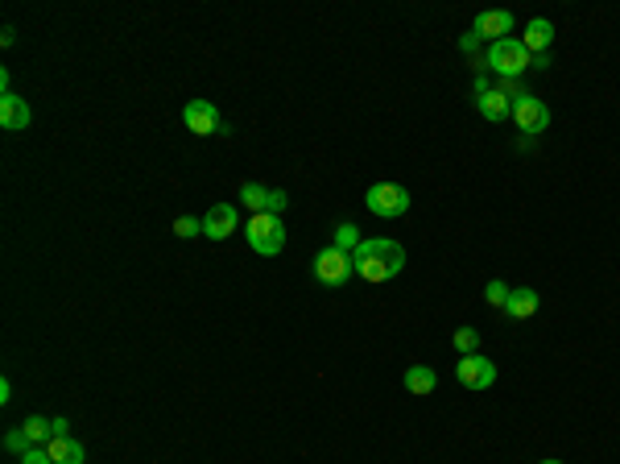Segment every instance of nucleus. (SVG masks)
<instances>
[{
	"mask_svg": "<svg viewBox=\"0 0 620 464\" xmlns=\"http://www.w3.org/2000/svg\"><path fill=\"white\" fill-rule=\"evenodd\" d=\"M352 261H356V274L364 282H389V278H398L406 270V249L389 237H369V241H360Z\"/></svg>",
	"mask_w": 620,
	"mask_h": 464,
	"instance_id": "obj_1",
	"label": "nucleus"
},
{
	"mask_svg": "<svg viewBox=\"0 0 620 464\" xmlns=\"http://www.w3.org/2000/svg\"><path fill=\"white\" fill-rule=\"evenodd\" d=\"M244 237H249L252 253L277 257L281 249H286V220H281V216H269V212H261V216H252L249 224H244Z\"/></svg>",
	"mask_w": 620,
	"mask_h": 464,
	"instance_id": "obj_2",
	"label": "nucleus"
},
{
	"mask_svg": "<svg viewBox=\"0 0 620 464\" xmlns=\"http://www.w3.org/2000/svg\"><path fill=\"white\" fill-rule=\"evenodd\" d=\"M364 204H369L372 216L380 220H398L409 212V191L398 187V183H372L369 191H364Z\"/></svg>",
	"mask_w": 620,
	"mask_h": 464,
	"instance_id": "obj_3",
	"label": "nucleus"
},
{
	"mask_svg": "<svg viewBox=\"0 0 620 464\" xmlns=\"http://www.w3.org/2000/svg\"><path fill=\"white\" fill-rule=\"evenodd\" d=\"M488 67H493L496 75H504V80H513L525 67H533V54L521 46V38H504V42L488 46Z\"/></svg>",
	"mask_w": 620,
	"mask_h": 464,
	"instance_id": "obj_4",
	"label": "nucleus"
},
{
	"mask_svg": "<svg viewBox=\"0 0 620 464\" xmlns=\"http://www.w3.org/2000/svg\"><path fill=\"white\" fill-rule=\"evenodd\" d=\"M352 274H356V261H352V253H343V249L327 245L315 257V278H319L323 287H343Z\"/></svg>",
	"mask_w": 620,
	"mask_h": 464,
	"instance_id": "obj_5",
	"label": "nucleus"
},
{
	"mask_svg": "<svg viewBox=\"0 0 620 464\" xmlns=\"http://www.w3.org/2000/svg\"><path fill=\"white\" fill-rule=\"evenodd\" d=\"M183 120L191 133H199V137H215V133H228V125H223L220 109H215L211 99H191L183 109Z\"/></svg>",
	"mask_w": 620,
	"mask_h": 464,
	"instance_id": "obj_6",
	"label": "nucleus"
},
{
	"mask_svg": "<svg viewBox=\"0 0 620 464\" xmlns=\"http://www.w3.org/2000/svg\"><path fill=\"white\" fill-rule=\"evenodd\" d=\"M513 120H517V128H521V133H546V128H550V109H546L542 99H533L530 91H517Z\"/></svg>",
	"mask_w": 620,
	"mask_h": 464,
	"instance_id": "obj_7",
	"label": "nucleus"
},
{
	"mask_svg": "<svg viewBox=\"0 0 620 464\" xmlns=\"http://www.w3.org/2000/svg\"><path fill=\"white\" fill-rule=\"evenodd\" d=\"M456 377H459V385H464V390H488V385L496 382V365L488 361V356H480V353L459 356Z\"/></svg>",
	"mask_w": 620,
	"mask_h": 464,
	"instance_id": "obj_8",
	"label": "nucleus"
},
{
	"mask_svg": "<svg viewBox=\"0 0 620 464\" xmlns=\"http://www.w3.org/2000/svg\"><path fill=\"white\" fill-rule=\"evenodd\" d=\"M472 33L480 42H488V46H493V42H504L509 33H513V13H509V9L480 13V17H475V25H472Z\"/></svg>",
	"mask_w": 620,
	"mask_h": 464,
	"instance_id": "obj_9",
	"label": "nucleus"
},
{
	"mask_svg": "<svg viewBox=\"0 0 620 464\" xmlns=\"http://www.w3.org/2000/svg\"><path fill=\"white\" fill-rule=\"evenodd\" d=\"M513 99H517V88H488V91H480L475 109H480V117H488V120H504L513 112Z\"/></svg>",
	"mask_w": 620,
	"mask_h": 464,
	"instance_id": "obj_10",
	"label": "nucleus"
},
{
	"mask_svg": "<svg viewBox=\"0 0 620 464\" xmlns=\"http://www.w3.org/2000/svg\"><path fill=\"white\" fill-rule=\"evenodd\" d=\"M236 224H240V216H236L232 204H215V208L203 216V237H211V241H228V237L236 232Z\"/></svg>",
	"mask_w": 620,
	"mask_h": 464,
	"instance_id": "obj_11",
	"label": "nucleus"
},
{
	"mask_svg": "<svg viewBox=\"0 0 620 464\" xmlns=\"http://www.w3.org/2000/svg\"><path fill=\"white\" fill-rule=\"evenodd\" d=\"M30 120H33V112H30V104L21 96H0V128H9V133H25L30 128Z\"/></svg>",
	"mask_w": 620,
	"mask_h": 464,
	"instance_id": "obj_12",
	"label": "nucleus"
},
{
	"mask_svg": "<svg viewBox=\"0 0 620 464\" xmlns=\"http://www.w3.org/2000/svg\"><path fill=\"white\" fill-rule=\"evenodd\" d=\"M550 42H554V25L546 17H533L530 25H525V33H521V46L530 50L533 59H538V54H546V50H550Z\"/></svg>",
	"mask_w": 620,
	"mask_h": 464,
	"instance_id": "obj_13",
	"label": "nucleus"
},
{
	"mask_svg": "<svg viewBox=\"0 0 620 464\" xmlns=\"http://www.w3.org/2000/svg\"><path fill=\"white\" fill-rule=\"evenodd\" d=\"M46 452L54 464H83L88 460V448L79 444V440H70V435H54L46 444Z\"/></svg>",
	"mask_w": 620,
	"mask_h": 464,
	"instance_id": "obj_14",
	"label": "nucleus"
},
{
	"mask_svg": "<svg viewBox=\"0 0 620 464\" xmlns=\"http://www.w3.org/2000/svg\"><path fill=\"white\" fill-rule=\"evenodd\" d=\"M533 311H538V290H530V287H517V290H509V303H504V316L509 319H530Z\"/></svg>",
	"mask_w": 620,
	"mask_h": 464,
	"instance_id": "obj_15",
	"label": "nucleus"
},
{
	"mask_svg": "<svg viewBox=\"0 0 620 464\" xmlns=\"http://www.w3.org/2000/svg\"><path fill=\"white\" fill-rule=\"evenodd\" d=\"M435 385H438V374L430 365H409L406 369V390L409 394L427 398V394H435Z\"/></svg>",
	"mask_w": 620,
	"mask_h": 464,
	"instance_id": "obj_16",
	"label": "nucleus"
},
{
	"mask_svg": "<svg viewBox=\"0 0 620 464\" xmlns=\"http://www.w3.org/2000/svg\"><path fill=\"white\" fill-rule=\"evenodd\" d=\"M240 199L252 208V216L269 212V187H261V183H244V187H240Z\"/></svg>",
	"mask_w": 620,
	"mask_h": 464,
	"instance_id": "obj_17",
	"label": "nucleus"
},
{
	"mask_svg": "<svg viewBox=\"0 0 620 464\" xmlns=\"http://www.w3.org/2000/svg\"><path fill=\"white\" fill-rule=\"evenodd\" d=\"M456 353L459 356H472V353H480V332L475 327H456Z\"/></svg>",
	"mask_w": 620,
	"mask_h": 464,
	"instance_id": "obj_18",
	"label": "nucleus"
},
{
	"mask_svg": "<svg viewBox=\"0 0 620 464\" xmlns=\"http://www.w3.org/2000/svg\"><path fill=\"white\" fill-rule=\"evenodd\" d=\"M360 241H364V237H360L356 224H340V228H335V249H343V253H356Z\"/></svg>",
	"mask_w": 620,
	"mask_h": 464,
	"instance_id": "obj_19",
	"label": "nucleus"
},
{
	"mask_svg": "<svg viewBox=\"0 0 620 464\" xmlns=\"http://www.w3.org/2000/svg\"><path fill=\"white\" fill-rule=\"evenodd\" d=\"M25 435H30L33 444H42V440H54V423H50V419H42V415H33V419H25Z\"/></svg>",
	"mask_w": 620,
	"mask_h": 464,
	"instance_id": "obj_20",
	"label": "nucleus"
},
{
	"mask_svg": "<svg viewBox=\"0 0 620 464\" xmlns=\"http://www.w3.org/2000/svg\"><path fill=\"white\" fill-rule=\"evenodd\" d=\"M30 444H33V440L25 435V427H13V431L5 435V448H9V452H17V456L30 452Z\"/></svg>",
	"mask_w": 620,
	"mask_h": 464,
	"instance_id": "obj_21",
	"label": "nucleus"
},
{
	"mask_svg": "<svg viewBox=\"0 0 620 464\" xmlns=\"http://www.w3.org/2000/svg\"><path fill=\"white\" fill-rule=\"evenodd\" d=\"M199 232H203V220H194V216H178L174 220V237L191 241V237H199Z\"/></svg>",
	"mask_w": 620,
	"mask_h": 464,
	"instance_id": "obj_22",
	"label": "nucleus"
},
{
	"mask_svg": "<svg viewBox=\"0 0 620 464\" xmlns=\"http://www.w3.org/2000/svg\"><path fill=\"white\" fill-rule=\"evenodd\" d=\"M484 298H488L493 307H501V311H504V303H509V287H504L501 278H493V282L484 287Z\"/></svg>",
	"mask_w": 620,
	"mask_h": 464,
	"instance_id": "obj_23",
	"label": "nucleus"
},
{
	"mask_svg": "<svg viewBox=\"0 0 620 464\" xmlns=\"http://www.w3.org/2000/svg\"><path fill=\"white\" fill-rule=\"evenodd\" d=\"M290 208V191H269V216H281Z\"/></svg>",
	"mask_w": 620,
	"mask_h": 464,
	"instance_id": "obj_24",
	"label": "nucleus"
},
{
	"mask_svg": "<svg viewBox=\"0 0 620 464\" xmlns=\"http://www.w3.org/2000/svg\"><path fill=\"white\" fill-rule=\"evenodd\" d=\"M21 464H54V460H50V452H42V448H30V452L21 456Z\"/></svg>",
	"mask_w": 620,
	"mask_h": 464,
	"instance_id": "obj_25",
	"label": "nucleus"
},
{
	"mask_svg": "<svg viewBox=\"0 0 620 464\" xmlns=\"http://www.w3.org/2000/svg\"><path fill=\"white\" fill-rule=\"evenodd\" d=\"M50 423H54V435H67V431H70L67 419H50Z\"/></svg>",
	"mask_w": 620,
	"mask_h": 464,
	"instance_id": "obj_26",
	"label": "nucleus"
},
{
	"mask_svg": "<svg viewBox=\"0 0 620 464\" xmlns=\"http://www.w3.org/2000/svg\"><path fill=\"white\" fill-rule=\"evenodd\" d=\"M459 46H464V50H467V54H472V50H475V46H480V38H475V33H467V38H464V42H459Z\"/></svg>",
	"mask_w": 620,
	"mask_h": 464,
	"instance_id": "obj_27",
	"label": "nucleus"
},
{
	"mask_svg": "<svg viewBox=\"0 0 620 464\" xmlns=\"http://www.w3.org/2000/svg\"><path fill=\"white\" fill-rule=\"evenodd\" d=\"M538 464H562V460H538Z\"/></svg>",
	"mask_w": 620,
	"mask_h": 464,
	"instance_id": "obj_28",
	"label": "nucleus"
}]
</instances>
